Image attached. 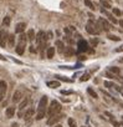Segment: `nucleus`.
I'll return each mask as SVG.
<instances>
[{"label":"nucleus","mask_w":123,"mask_h":127,"mask_svg":"<svg viewBox=\"0 0 123 127\" xmlns=\"http://www.w3.org/2000/svg\"><path fill=\"white\" fill-rule=\"evenodd\" d=\"M47 102H49V99L47 96H42L41 100L39 101V106H37V115H36V120L40 121L45 117L46 112H47Z\"/></svg>","instance_id":"nucleus-1"},{"label":"nucleus","mask_w":123,"mask_h":127,"mask_svg":"<svg viewBox=\"0 0 123 127\" xmlns=\"http://www.w3.org/2000/svg\"><path fill=\"white\" fill-rule=\"evenodd\" d=\"M60 111H61V105H60V102L56 101V100H54V101H51L50 106L47 107V112H46V114H47L49 117H52V116H55V115H59Z\"/></svg>","instance_id":"nucleus-2"},{"label":"nucleus","mask_w":123,"mask_h":127,"mask_svg":"<svg viewBox=\"0 0 123 127\" xmlns=\"http://www.w3.org/2000/svg\"><path fill=\"white\" fill-rule=\"evenodd\" d=\"M26 42H27V36H26L25 34L21 33L20 36H19L18 45H16V54H18V55H23V54H24L25 47H26Z\"/></svg>","instance_id":"nucleus-3"},{"label":"nucleus","mask_w":123,"mask_h":127,"mask_svg":"<svg viewBox=\"0 0 123 127\" xmlns=\"http://www.w3.org/2000/svg\"><path fill=\"white\" fill-rule=\"evenodd\" d=\"M86 31L91 35H98L101 31H102V29H101V25L99 24H96L95 21H88L87 25H86Z\"/></svg>","instance_id":"nucleus-4"},{"label":"nucleus","mask_w":123,"mask_h":127,"mask_svg":"<svg viewBox=\"0 0 123 127\" xmlns=\"http://www.w3.org/2000/svg\"><path fill=\"white\" fill-rule=\"evenodd\" d=\"M77 47L80 52H85V51H88V42L83 40V39H80L77 42Z\"/></svg>","instance_id":"nucleus-5"},{"label":"nucleus","mask_w":123,"mask_h":127,"mask_svg":"<svg viewBox=\"0 0 123 127\" xmlns=\"http://www.w3.org/2000/svg\"><path fill=\"white\" fill-rule=\"evenodd\" d=\"M98 24L101 25V29L105 30V31H110V30L112 29V25H111V24H110V22H108L106 19H103V18H99Z\"/></svg>","instance_id":"nucleus-6"},{"label":"nucleus","mask_w":123,"mask_h":127,"mask_svg":"<svg viewBox=\"0 0 123 127\" xmlns=\"http://www.w3.org/2000/svg\"><path fill=\"white\" fill-rule=\"evenodd\" d=\"M61 118H62V115H55V116H52V117H49L47 125H49V126H52V125H55L56 122H59Z\"/></svg>","instance_id":"nucleus-7"},{"label":"nucleus","mask_w":123,"mask_h":127,"mask_svg":"<svg viewBox=\"0 0 123 127\" xmlns=\"http://www.w3.org/2000/svg\"><path fill=\"white\" fill-rule=\"evenodd\" d=\"M101 11H102V14H105L106 16L108 18V20H111V21L113 22V24H118V21H117V19L114 18V15L110 14V13H108V11H107L106 9H101Z\"/></svg>","instance_id":"nucleus-8"},{"label":"nucleus","mask_w":123,"mask_h":127,"mask_svg":"<svg viewBox=\"0 0 123 127\" xmlns=\"http://www.w3.org/2000/svg\"><path fill=\"white\" fill-rule=\"evenodd\" d=\"M8 41H9V34L4 31L1 39H0V46H1V47H5L6 44H8Z\"/></svg>","instance_id":"nucleus-9"},{"label":"nucleus","mask_w":123,"mask_h":127,"mask_svg":"<svg viewBox=\"0 0 123 127\" xmlns=\"http://www.w3.org/2000/svg\"><path fill=\"white\" fill-rule=\"evenodd\" d=\"M25 27H26V24H25V22H19V24L16 25V27H15V33L21 34V33L25 30Z\"/></svg>","instance_id":"nucleus-10"},{"label":"nucleus","mask_w":123,"mask_h":127,"mask_svg":"<svg viewBox=\"0 0 123 127\" xmlns=\"http://www.w3.org/2000/svg\"><path fill=\"white\" fill-rule=\"evenodd\" d=\"M5 115H6V117H12L14 115H15V107H8L6 108V111H5Z\"/></svg>","instance_id":"nucleus-11"},{"label":"nucleus","mask_w":123,"mask_h":127,"mask_svg":"<svg viewBox=\"0 0 123 127\" xmlns=\"http://www.w3.org/2000/svg\"><path fill=\"white\" fill-rule=\"evenodd\" d=\"M46 85L51 88H57V87H60V82L59 81H47Z\"/></svg>","instance_id":"nucleus-12"},{"label":"nucleus","mask_w":123,"mask_h":127,"mask_svg":"<svg viewBox=\"0 0 123 127\" xmlns=\"http://www.w3.org/2000/svg\"><path fill=\"white\" fill-rule=\"evenodd\" d=\"M34 115V108H29L25 114H24V118H25V121H29V118L32 117Z\"/></svg>","instance_id":"nucleus-13"},{"label":"nucleus","mask_w":123,"mask_h":127,"mask_svg":"<svg viewBox=\"0 0 123 127\" xmlns=\"http://www.w3.org/2000/svg\"><path fill=\"white\" fill-rule=\"evenodd\" d=\"M26 36H27V40H30V41H32L34 39H36V36H35V31L32 29H30L27 31V34H26Z\"/></svg>","instance_id":"nucleus-14"},{"label":"nucleus","mask_w":123,"mask_h":127,"mask_svg":"<svg viewBox=\"0 0 123 127\" xmlns=\"http://www.w3.org/2000/svg\"><path fill=\"white\" fill-rule=\"evenodd\" d=\"M20 100H21V92L15 91V94H14V96H12V102H19Z\"/></svg>","instance_id":"nucleus-15"},{"label":"nucleus","mask_w":123,"mask_h":127,"mask_svg":"<svg viewBox=\"0 0 123 127\" xmlns=\"http://www.w3.org/2000/svg\"><path fill=\"white\" fill-rule=\"evenodd\" d=\"M27 102H29V100L27 99H24L23 101L20 102V105H19V111H23L26 106H27Z\"/></svg>","instance_id":"nucleus-16"},{"label":"nucleus","mask_w":123,"mask_h":127,"mask_svg":"<svg viewBox=\"0 0 123 127\" xmlns=\"http://www.w3.org/2000/svg\"><path fill=\"white\" fill-rule=\"evenodd\" d=\"M6 90H8V84H6L5 81H0V91L5 94Z\"/></svg>","instance_id":"nucleus-17"},{"label":"nucleus","mask_w":123,"mask_h":127,"mask_svg":"<svg viewBox=\"0 0 123 127\" xmlns=\"http://www.w3.org/2000/svg\"><path fill=\"white\" fill-rule=\"evenodd\" d=\"M46 55L49 59H52L54 55H55V47H49L47 49V52H46Z\"/></svg>","instance_id":"nucleus-18"},{"label":"nucleus","mask_w":123,"mask_h":127,"mask_svg":"<svg viewBox=\"0 0 123 127\" xmlns=\"http://www.w3.org/2000/svg\"><path fill=\"white\" fill-rule=\"evenodd\" d=\"M83 3L87 7H90L91 10H95V5H93V3L91 1V0H83Z\"/></svg>","instance_id":"nucleus-19"},{"label":"nucleus","mask_w":123,"mask_h":127,"mask_svg":"<svg viewBox=\"0 0 123 127\" xmlns=\"http://www.w3.org/2000/svg\"><path fill=\"white\" fill-rule=\"evenodd\" d=\"M87 92H88V95H91L92 97H93V99H97V94H96V91H95V90H93L92 87H88L87 88Z\"/></svg>","instance_id":"nucleus-20"},{"label":"nucleus","mask_w":123,"mask_h":127,"mask_svg":"<svg viewBox=\"0 0 123 127\" xmlns=\"http://www.w3.org/2000/svg\"><path fill=\"white\" fill-rule=\"evenodd\" d=\"M108 71L110 72H112V74H114V75H118L119 72H121V70H119V67H110V69H108Z\"/></svg>","instance_id":"nucleus-21"},{"label":"nucleus","mask_w":123,"mask_h":127,"mask_svg":"<svg viewBox=\"0 0 123 127\" xmlns=\"http://www.w3.org/2000/svg\"><path fill=\"white\" fill-rule=\"evenodd\" d=\"M10 22H11L10 16H5V18L3 19V25H4V26H9V25H10Z\"/></svg>","instance_id":"nucleus-22"},{"label":"nucleus","mask_w":123,"mask_h":127,"mask_svg":"<svg viewBox=\"0 0 123 127\" xmlns=\"http://www.w3.org/2000/svg\"><path fill=\"white\" fill-rule=\"evenodd\" d=\"M8 44H9V46H14V44H15V36H14L12 34L9 35V41H8Z\"/></svg>","instance_id":"nucleus-23"},{"label":"nucleus","mask_w":123,"mask_h":127,"mask_svg":"<svg viewBox=\"0 0 123 127\" xmlns=\"http://www.w3.org/2000/svg\"><path fill=\"white\" fill-rule=\"evenodd\" d=\"M108 39L112 40V41H119V40H121V37L116 36V35H112V34H108Z\"/></svg>","instance_id":"nucleus-24"},{"label":"nucleus","mask_w":123,"mask_h":127,"mask_svg":"<svg viewBox=\"0 0 123 127\" xmlns=\"http://www.w3.org/2000/svg\"><path fill=\"white\" fill-rule=\"evenodd\" d=\"M56 46H57V49H59V51H63L65 45H63L62 41H56Z\"/></svg>","instance_id":"nucleus-25"},{"label":"nucleus","mask_w":123,"mask_h":127,"mask_svg":"<svg viewBox=\"0 0 123 127\" xmlns=\"http://www.w3.org/2000/svg\"><path fill=\"white\" fill-rule=\"evenodd\" d=\"M67 123H68V126H70V127H77V125H76V121H75L74 118H68Z\"/></svg>","instance_id":"nucleus-26"},{"label":"nucleus","mask_w":123,"mask_h":127,"mask_svg":"<svg viewBox=\"0 0 123 127\" xmlns=\"http://www.w3.org/2000/svg\"><path fill=\"white\" fill-rule=\"evenodd\" d=\"M101 5L105 6L106 9H110V7H111V4L108 3V1H106V0H101Z\"/></svg>","instance_id":"nucleus-27"},{"label":"nucleus","mask_w":123,"mask_h":127,"mask_svg":"<svg viewBox=\"0 0 123 127\" xmlns=\"http://www.w3.org/2000/svg\"><path fill=\"white\" fill-rule=\"evenodd\" d=\"M116 85L113 84V82L111 81H105V87H108V88H111V87H114Z\"/></svg>","instance_id":"nucleus-28"},{"label":"nucleus","mask_w":123,"mask_h":127,"mask_svg":"<svg viewBox=\"0 0 123 127\" xmlns=\"http://www.w3.org/2000/svg\"><path fill=\"white\" fill-rule=\"evenodd\" d=\"M113 15H116V16H121L122 13L119 9H117V7H113Z\"/></svg>","instance_id":"nucleus-29"},{"label":"nucleus","mask_w":123,"mask_h":127,"mask_svg":"<svg viewBox=\"0 0 123 127\" xmlns=\"http://www.w3.org/2000/svg\"><path fill=\"white\" fill-rule=\"evenodd\" d=\"M65 54H66V55L68 56V55H72V54H75V51L72 50V47H67L66 50H65Z\"/></svg>","instance_id":"nucleus-30"},{"label":"nucleus","mask_w":123,"mask_h":127,"mask_svg":"<svg viewBox=\"0 0 123 127\" xmlns=\"http://www.w3.org/2000/svg\"><path fill=\"white\" fill-rule=\"evenodd\" d=\"M57 80H61V81H65V82H71L70 79H66V77H62V76H56Z\"/></svg>","instance_id":"nucleus-31"},{"label":"nucleus","mask_w":123,"mask_h":127,"mask_svg":"<svg viewBox=\"0 0 123 127\" xmlns=\"http://www.w3.org/2000/svg\"><path fill=\"white\" fill-rule=\"evenodd\" d=\"M88 79H90V75H88V74H85L83 76L81 77V81H87Z\"/></svg>","instance_id":"nucleus-32"},{"label":"nucleus","mask_w":123,"mask_h":127,"mask_svg":"<svg viewBox=\"0 0 123 127\" xmlns=\"http://www.w3.org/2000/svg\"><path fill=\"white\" fill-rule=\"evenodd\" d=\"M106 76L110 77V79H114V74H112V72H110V71H107V72H106Z\"/></svg>","instance_id":"nucleus-33"},{"label":"nucleus","mask_w":123,"mask_h":127,"mask_svg":"<svg viewBox=\"0 0 123 127\" xmlns=\"http://www.w3.org/2000/svg\"><path fill=\"white\" fill-rule=\"evenodd\" d=\"M114 51H116V52H122V51H123V45H121V46H119V47H117Z\"/></svg>","instance_id":"nucleus-34"},{"label":"nucleus","mask_w":123,"mask_h":127,"mask_svg":"<svg viewBox=\"0 0 123 127\" xmlns=\"http://www.w3.org/2000/svg\"><path fill=\"white\" fill-rule=\"evenodd\" d=\"M97 42H98V40H97V39H92V40H91V44L93 45V46H96Z\"/></svg>","instance_id":"nucleus-35"},{"label":"nucleus","mask_w":123,"mask_h":127,"mask_svg":"<svg viewBox=\"0 0 123 127\" xmlns=\"http://www.w3.org/2000/svg\"><path fill=\"white\" fill-rule=\"evenodd\" d=\"M61 94L62 95H70V94H72V91H65L63 90V91H61Z\"/></svg>","instance_id":"nucleus-36"},{"label":"nucleus","mask_w":123,"mask_h":127,"mask_svg":"<svg viewBox=\"0 0 123 127\" xmlns=\"http://www.w3.org/2000/svg\"><path fill=\"white\" fill-rule=\"evenodd\" d=\"M4 96H5V94H4V92H1V91H0V102H1V101H3V99H4Z\"/></svg>","instance_id":"nucleus-37"},{"label":"nucleus","mask_w":123,"mask_h":127,"mask_svg":"<svg viewBox=\"0 0 123 127\" xmlns=\"http://www.w3.org/2000/svg\"><path fill=\"white\" fill-rule=\"evenodd\" d=\"M30 51H31V52H36V50L34 49V46H30Z\"/></svg>","instance_id":"nucleus-38"},{"label":"nucleus","mask_w":123,"mask_h":127,"mask_svg":"<svg viewBox=\"0 0 123 127\" xmlns=\"http://www.w3.org/2000/svg\"><path fill=\"white\" fill-rule=\"evenodd\" d=\"M118 24H119V25L123 27V20H119V21H118Z\"/></svg>","instance_id":"nucleus-39"},{"label":"nucleus","mask_w":123,"mask_h":127,"mask_svg":"<svg viewBox=\"0 0 123 127\" xmlns=\"http://www.w3.org/2000/svg\"><path fill=\"white\" fill-rule=\"evenodd\" d=\"M0 60H3V61H5V60H6V59H5V57H4L3 55H0Z\"/></svg>","instance_id":"nucleus-40"},{"label":"nucleus","mask_w":123,"mask_h":127,"mask_svg":"<svg viewBox=\"0 0 123 127\" xmlns=\"http://www.w3.org/2000/svg\"><path fill=\"white\" fill-rule=\"evenodd\" d=\"M3 34H4V31H0V39H1V36H3Z\"/></svg>","instance_id":"nucleus-41"},{"label":"nucleus","mask_w":123,"mask_h":127,"mask_svg":"<svg viewBox=\"0 0 123 127\" xmlns=\"http://www.w3.org/2000/svg\"><path fill=\"white\" fill-rule=\"evenodd\" d=\"M12 127H18V123H12Z\"/></svg>","instance_id":"nucleus-42"},{"label":"nucleus","mask_w":123,"mask_h":127,"mask_svg":"<svg viewBox=\"0 0 123 127\" xmlns=\"http://www.w3.org/2000/svg\"><path fill=\"white\" fill-rule=\"evenodd\" d=\"M54 127H62L61 125H56V126H54Z\"/></svg>","instance_id":"nucleus-43"},{"label":"nucleus","mask_w":123,"mask_h":127,"mask_svg":"<svg viewBox=\"0 0 123 127\" xmlns=\"http://www.w3.org/2000/svg\"><path fill=\"white\" fill-rule=\"evenodd\" d=\"M121 61H122V62H123V59H121Z\"/></svg>","instance_id":"nucleus-44"},{"label":"nucleus","mask_w":123,"mask_h":127,"mask_svg":"<svg viewBox=\"0 0 123 127\" xmlns=\"http://www.w3.org/2000/svg\"><path fill=\"white\" fill-rule=\"evenodd\" d=\"M122 95H123V91H122Z\"/></svg>","instance_id":"nucleus-45"},{"label":"nucleus","mask_w":123,"mask_h":127,"mask_svg":"<svg viewBox=\"0 0 123 127\" xmlns=\"http://www.w3.org/2000/svg\"><path fill=\"white\" fill-rule=\"evenodd\" d=\"M83 127H85V126H83Z\"/></svg>","instance_id":"nucleus-46"}]
</instances>
